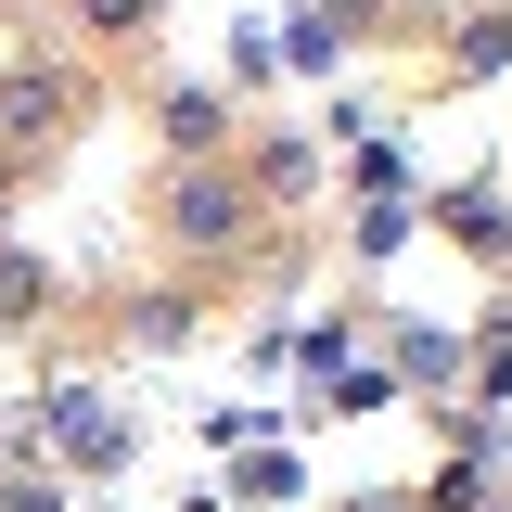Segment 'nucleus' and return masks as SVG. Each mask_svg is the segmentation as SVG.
Here are the masks:
<instances>
[{"label": "nucleus", "mask_w": 512, "mask_h": 512, "mask_svg": "<svg viewBox=\"0 0 512 512\" xmlns=\"http://www.w3.org/2000/svg\"><path fill=\"white\" fill-rule=\"evenodd\" d=\"M64 116H77V77H52V64H13L0 77V141H39Z\"/></svg>", "instance_id": "nucleus-3"}, {"label": "nucleus", "mask_w": 512, "mask_h": 512, "mask_svg": "<svg viewBox=\"0 0 512 512\" xmlns=\"http://www.w3.org/2000/svg\"><path fill=\"white\" fill-rule=\"evenodd\" d=\"M512 64V0L500 13H474V26H461V77H500Z\"/></svg>", "instance_id": "nucleus-10"}, {"label": "nucleus", "mask_w": 512, "mask_h": 512, "mask_svg": "<svg viewBox=\"0 0 512 512\" xmlns=\"http://www.w3.org/2000/svg\"><path fill=\"white\" fill-rule=\"evenodd\" d=\"M256 192L269 205H308L320 192V141H256Z\"/></svg>", "instance_id": "nucleus-6"}, {"label": "nucleus", "mask_w": 512, "mask_h": 512, "mask_svg": "<svg viewBox=\"0 0 512 512\" xmlns=\"http://www.w3.org/2000/svg\"><path fill=\"white\" fill-rule=\"evenodd\" d=\"M269 64H333V13H295V39H282Z\"/></svg>", "instance_id": "nucleus-14"}, {"label": "nucleus", "mask_w": 512, "mask_h": 512, "mask_svg": "<svg viewBox=\"0 0 512 512\" xmlns=\"http://www.w3.org/2000/svg\"><path fill=\"white\" fill-rule=\"evenodd\" d=\"M39 423H52V436L77 448L90 474H116V461H128V423L103 410V397H90V384H52V397H39Z\"/></svg>", "instance_id": "nucleus-2"}, {"label": "nucleus", "mask_w": 512, "mask_h": 512, "mask_svg": "<svg viewBox=\"0 0 512 512\" xmlns=\"http://www.w3.org/2000/svg\"><path fill=\"white\" fill-rule=\"evenodd\" d=\"M231 500H295V461H282V448H256V461H231Z\"/></svg>", "instance_id": "nucleus-11"}, {"label": "nucleus", "mask_w": 512, "mask_h": 512, "mask_svg": "<svg viewBox=\"0 0 512 512\" xmlns=\"http://www.w3.org/2000/svg\"><path fill=\"white\" fill-rule=\"evenodd\" d=\"M77 26L90 39H128V26H154V0H77Z\"/></svg>", "instance_id": "nucleus-12"}, {"label": "nucleus", "mask_w": 512, "mask_h": 512, "mask_svg": "<svg viewBox=\"0 0 512 512\" xmlns=\"http://www.w3.org/2000/svg\"><path fill=\"white\" fill-rule=\"evenodd\" d=\"M346 512H410V500H346Z\"/></svg>", "instance_id": "nucleus-16"}, {"label": "nucleus", "mask_w": 512, "mask_h": 512, "mask_svg": "<svg viewBox=\"0 0 512 512\" xmlns=\"http://www.w3.org/2000/svg\"><path fill=\"white\" fill-rule=\"evenodd\" d=\"M397 372H410V384H461V346H448V333H423V320H410V333H397Z\"/></svg>", "instance_id": "nucleus-9"}, {"label": "nucleus", "mask_w": 512, "mask_h": 512, "mask_svg": "<svg viewBox=\"0 0 512 512\" xmlns=\"http://www.w3.org/2000/svg\"><path fill=\"white\" fill-rule=\"evenodd\" d=\"M192 333V295H141V346H180Z\"/></svg>", "instance_id": "nucleus-13"}, {"label": "nucleus", "mask_w": 512, "mask_h": 512, "mask_svg": "<svg viewBox=\"0 0 512 512\" xmlns=\"http://www.w3.org/2000/svg\"><path fill=\"white\" fill-rule=\"evenodd\" d=\"M154 128H167V141H180V154H205V141H218V90H167V103H154Z\"/></svg>", "instance_id": "nucleus-7"}, {"label": "nucleus", "mask_w": 512, "mask_h": 512, "mask_svg": "<svg viewBox=\"0 0 512 512\" xmlns=\"http://www.w3.org/2000/svg\"><path fill=\"white\" fill-rule=\"evenodd\" d=\"M0 205H13V167H0Z\"/></svg>", "instance_id": "nucleus-17"}, {"label": "nucleus", "mask_w": 512, "mask_h": 512, "mask_svg": "<svg viewBox=\"0 0 512 512\" xmlns=\"http://www.w3.org/2000/svg\"><path fill=\"white\" fill-rule=\"evenodd\" d=\"M423 218H436L448 244H487V256L512 244V205H500V192H436V205H423Z\"/></svg>", "instance_id": "nucleus-5"}, {"label": "nucleus", "mask_w": 512, "mask_h": 512, "mask_svg": "<svg viewBox=\"0 0 512 512\" xmlns=\"http://www.w3.org/2000/svg\"><path fill=\"white\" fill-rule=\"evenodd\" d=\"M39 308H52V269L26 244H0V320H39Z\"/></svg>", "instance_id": "nucleus-8"}, {"label": "nucleus", "mask_w": 512, "mask_h": 512, "mask_svg": "<svg viewBox=\"0 0 512 512\" xmlns=\"http://www.w3.org/2000/svg\"><path fill=\"white\" fill-rule=\"evenodd\" d=\"M487 461H500V436H487V423H461V448L436 461V487H423V512H487Z\"/></svg>", "instance_id": "nucleus-4"}, {"label": "nucleus", "mask_w": 512, "mask_h": 512, "mask_svg": "<svg viewBox=\"0 0 512 512\" xmlns=\"http://www.w3.org/2000/svg\"><path fill=\"white\" fill-rule=\"evenodd\" d=\"M0 512H64V500H52V487H13V500H0Z\"/></svg>", "instance_id": "nucleus-15"}, {"label": "nucleus", "mask_w": 512, "mask_h": 512, "mask_svg": "<svg viewBox=\"0 0 512 512\" xmlns=\"http://www.w3.org/2000/svg\"><path fill=\"white\" fill-rule=\"evenodd\" d=\"M244 192L231 180H205V167H180V180H167V244H192V256H218V244H244Z\"/></svg>", "instance_id": "nucleus-1"}]
</instances>
